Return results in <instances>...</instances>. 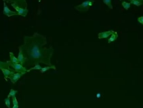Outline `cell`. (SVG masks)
Returning <instances> with one entry per match:
<instances>
[{
	"label": "cell",
	"instance_id": "cell-1",
	"mask_svg": "<svg viewBox=\"0 0 143 108\" xmlns=\"http://www.w3.org/2000/svg\"><path fill=\"white\" fill-rule=\"evenodd\" d=\"M47 39L45 36L34 33L32 36L25 35L23 37V44L19 46L22 54L27 59L28 68L37 64H44L52 66L51 57L53 55V48H45Z\"/></svg>",
	"mask_w": 143,
	"mask_h": 108
},
{
	"label": "cell",
	"instance_id": "cell-2",
	"mask_svg": "<svg viewBox=\"0 0 143 108\" xmlns=\"http://www.w3.org/2000/svg\"><path fill=\"white\" fill-rule=\"evenodd\" d=\"M6 62L9 65V66L12 68V70H13L14 72H19V73H22L23 75L26 73L27 69L24 66H23L22 65L19 64V63H12V62H10V61H7Z\"/></svg>",
	"mask_w": 143,
	"mask_h": 108
},
{
	"label": "cell",
	"instance_id": "cell-3",
	"mask_svg": "<svg viewBox=\"0 0 143 108\" xmlns=\"http://www.w3.org/2000/svg\"><path fill=\"white\" fill-rule=\"evenodd\" d=\"M5 3H10L12 4H14L18 6L19 8H27V2L26 0H3Z\"/></svg>",
	"mask_w": 143,
	"mask_h": 108
},
{
	"label": "cell",
	"instance_id": "cell-4",
	"mask_svg": "<svg viewBox=\"0 0 143 108\" xmlns=\"http://www.w3.org/2000/svg\"><path fill=\"white\" fill-rule=\"evenodd\" d=\"M12 7H13L14 9H15V12L17 13V15H19V16H23V17H26L27 14H28V8H19L18 7V6L14 5L12 4Z\"/></svg>",
	"mask_w": 143,
	"mask_h": 108
},
{
	"label": "cell",
	"instance_id": "cell-5",
	"mask_svg": "<svg viewBox=\"0 0 143 108\" xmlns=\"http://www.w3.org/2000/svg\"><path fill=\"white\" fill-rule=\"evenodd\" d=\"M89 2H90V0H86V1H84L81 4L76 6V7H75V9L79 12L88 11V9H89Z\"/></svg>",
	"mask_w": 143,
	"mask_h": 108
},
{
	"label": "cell",
	"instance_id": "cell-6",
	"mask_svg": "<svg viewBox=\"0 0 143 108\" xmlns=\"http://www.w3.org/2000/svg\"><path fill=\"white\" fill-rule=\"evenodd\" d=\"M4 14H5L7 17H12V16H14V15H17V13L9 9V8L7 6L6 3L4 2Z\"/></svg>",
	"mask_w": 143,
	"mask_h": 108
},
{
	"label": "cell",
	"instance_id": "cell-7",
	"mask_svg": "<svg viewBox=\"0 0 143 108\" xmlns=\"http://www.w3.org/2000/svg\"><path fill=\"white\" fill-rule=\"evenodd\" d=\"M23 75L22 73H19V72H14L13 75H11V76L8 77L10 79V80L12 81L13 84H16V82L19 80L21 77H22Z\"/></svg>",
	"mask_w": 143,
	"mask_h": 108
},
{
	"label": "cell",
	"instance_id": "cell-8",
	"mask_svg": "<svg viewBox=\"0 0 143 108\" xmlns=\"http://www.w3.org/2000/svg\"><path fill=\"white\" fill-rule=\"evenodd\" d=\"M0 70H1L3 72V75H4V79L7 80H8V78L11 75H13L14 73V71L13 70H10L9 69H4V68H2V69H0Z\"/></svg>",
	"mask_w": 143,
	"mask_h": 108
},
{
	"label": "cell",
	"instance_id": "cell-9",
	"mask_svg": "<svg viewBox=\"0 0 143 108\" xmlns=\"http://www.w3.org/2000/svg\"><path fill=\"white\" fill-rule=\"evenodd\" d=\"M114 31L113 30H108V31H105V32H101L98 34V38L99 39H105V38H109L110 36L113 34Z\"/></svg>",
	"mask_w": 143,
	"mask_h": 108
},
{
	"label": "cell",
	"instance_id": "cell-10",
	"mask_svg": "<svg viewBox=\"0 0 143 108\" xmlns=\"http://www.w3.org/2000/svg\"><path fill=\"white\" fill-rule=\"evenodd\" d=\"M117 38H118V33L117 32H115L114 31V33L112 34L110 37H109V40H108V44H110V43H112V42H114L117 40Z\"/></svg>",
	"mask_w": 143,
	"mask_h": 108
},
{
	"label": "cell",
	"instance_id": "cell-11",
	"mask_svg": "<svg viewBox=\"0 0 143 108\" xmlns=\"http://www.w3.org/2000/svg\"><path fill=\"white\" fill-rule=\"evenodd\" d=\"M2 68H4V69H9L10 70H12V68L9 66V65L8 64L7 62L6 61H0V69H2ZM14 71V70H13Z\"/></svg>",
	"mask_w": 143,
	"mask_h": 108
},
{
	"label": "cell",
	"instance_id": "cell-12",
	"mask_svg": "<svg viewBox=\"0 0 143 108\" xmlns=\"http://www.w3.org/2000/svg\"><path fill=\"white\" fill-rule=\"evenodd\" d=\"M41 68H42V66L40 65V64H37V65H33V66L31 67V68L27 69V71H26V72H30V71L33 70H41Z\"/></svg>",
	"mask_w": 143,
	"mask_h": 108
},
{
	"label": "cell",
	"instance_id": "cell-13",
	"mask_svg": "<svg viewBox=\"0 0 143 108\" xmlns=\"http://www.w3.org/2000/svg\"><path fill=\"white\" fill-rule=\"evenodd\" d=\"M50 69H53V70H56V67L54 66V65H52V66H45V67H42L41 70H40V73H44V72H46L47 70H50Z\"/></svg>",
	"mask_w": 143,
	"mask_h": 108
},
{
	"label": "cell",
	"instance_id": "cell-14",
	"mask_svg": "<svg viewBox=\"0 0 143 108\" xmlns=\"http://www.w3.org/2000/svg\"><path fill=\"white\" fill-rule=\"evenodd\" d=\"M121 5H122V7H123L126 10H128L129 8H130V6H132V4H130V3L126 2V1H124V2L121 3Z\"/></svg>",
	"mask_w": 143,
	"mask_h": 108
},
{
	"label": "cell",
	"instance_id": "cell-15",
	"mask_svg": "<svg viewBox=\"0 0 143 108\" xmlns=\"http://www.w3.org/2000/svg\"><path fill=\"white\" fill-rule=\"evenodd\" d=\"M9 55H10V62H12V63H19V61H18V59L14 55L13 52H10Z\"/></svg>",
	"mask_w": 143,
	"mask_h": 108
},
{
	"label": "cell",
	"instance_id": "cell-16",
	"mask_svg": "<svg viewBox=\"0 0 143 108\" xmlns=\"http://www.w3.org/2000/svg\"><path fill=\"white\" fill-rule=\"evenodd\" d=\"M103 2H104V4L105 5H107V7L110 8V9H113V6H112V4H111V0H103Z\"/></svg>",
	"mask_w": 143,
	"mask_h": 108
},
{
	"label": "cell",
	"instance_id": "cell-17",
	"mask_svg": "<svg viewBox=\"0 0 143 108\" xmlns=\"http://www.w3.org/2000/svg\"><path fill=\"white\" fill-rule=\"evenodd\" d=\"M17 93H18V91H15V90H14V89H11V90H10V91H9V94L8 95V97L11 98V97H16Z\"/></svg>",
	"mask_w": 143,
	"mask_h": 108
},
{
	"label": "cell",
	"instance_id": "cell-18",
	"mask_svg": "<svg viewBox=\"0 0 143 108\" xmlns=\"http://www.w3.org/2000/svg\"><path fill=\"white\" fill-rule=\"evenodd\" d=\"M4 103L8 108H11V100L9 97H6L4 99Z\"/></svg>",
	"mask_w": 143,
	"mask_h": 108
},
{
	"label": "cell",
	"instance_id": "cell-19",
	"mask_svg": "<svg viewBox=\"0 0 143 108\" xmlns=\"http://www.w3.org/2000/svg\"><path fill=\"white\" fill-rule=\"evenodd\" d=\"M130 4H134L136 6H141L142 4V2L138 1V0H130Z\"/></svg>",
	"mask_w": 143,
	"mask_h": 108
},
{
	"label": "cell",
	"instance_id": "cell-20",
	"mask_svg": "<svg viewBox=\"0 0 143 108\" xmlns=\"http://www.w3.org/2000/svg\"><path fill=\"white\" fill-rule=\"evenodd\" d=\"M12 103H13L14 106V105H19V102H18V100H17L16 97H12Z\"/></svg>",
	"mask_w": 143,
	"mask_h": 108
},
{
	"label": "cell",
	"instance_id": "cell-21",
	"mask_svg": "<svg viewBox=\"0 0 143 108\" xmlns=\"http://www.w3.org/2000/svg\"><path fill=\"white\" fill-rule=\"evenodd\" d=\"M138 21H139V23H141V25H143V17H139L138 18Z\"/></svg>",
	"mask_w": 143,
	"mask_h": 108
},
{
	"label": "cell",
	"instance_id": "cell-22",
	"mask_svg": "<svg viewBox=\"0 0 143 108\" xmlns=\"http://www.w3.org/2000/svg\"><path fill=\"white\" fill-rule=\"evenodd\" d=\"M12 108H19V105H14Z\"/></svg>",
	"mask_w": 143,
	"mask_h": 108
},
{
	"label": "cell",
	"instance_id": "cell-23",
	"mask_svg": "<svg viewBox=\"0 0 143 108\" xmlns=\"http://www.w3.org/2000/svg\"><path fill=\"white\" fill-rule=\"evenodd\" d=\"M38 1H39V3H40V2H41V0H38Z\"/></svg>",
	"mask_w": 143,
	"mask_h": 108
},
{
	"label": "cell",
	"instance_id": "cell-24",
	"mask_svg": "<svg viewBox=\"0 0 143 108\" xmlns=\"http://www.w3.org/2000/svg\"><path fill=\"white\" fill-rule=\"evenodd\" d=\"M138 1H141H141H142V0H138Z\"/></svg>",
	"mask_w": 143,
	"mask_h": 108
},
{
	"label": "cell",
	"instance_id": "cell-25",
	"mask_svg": "<svg viewBox=\"0 0 143 108\" xmlns=\"http://www.w3.org/2000/svg\"><path fill=\"white\" fill-rule=\"evenodd\" d=\"M128 1H130V0H128Z\"/></svg>",
	"mask_w": 143,
	"mask_h": 108
},
{
	"label": "cell",
	"instance_id": "cell-26",
	"mask_svg": "<svg viewBox=\"0 0 143 108\" xmlns=\"http://www.w3.org/2000/svg\"><path fill=\"white\" fill-rule=\"evenodd\" d=\"M120 1H121V0H120Z\"/></svg>",
	"mask_w": 143,
	"mask_h": 108
}]
</instances>
